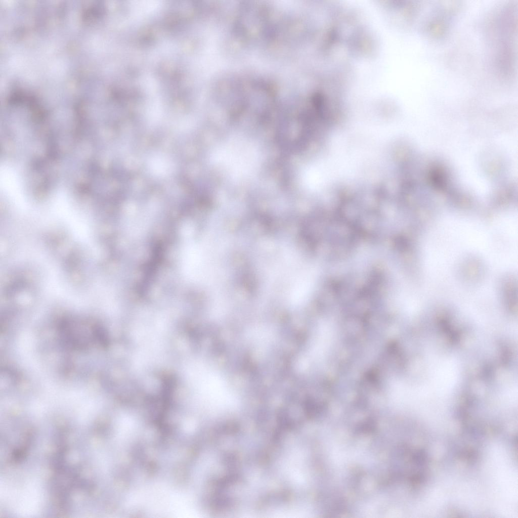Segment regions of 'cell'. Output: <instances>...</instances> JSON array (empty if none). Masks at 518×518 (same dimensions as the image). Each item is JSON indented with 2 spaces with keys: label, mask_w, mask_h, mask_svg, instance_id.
<instances>
[{
  "label": "cell",
  "mask_w": 518,
  "mask_h": 518,
  "mask_svg": "<svg viewBox=\"0 0 518 518\" xmlns=\"http://www.w3.org/2000/svg\"><path fill=\"white\" fill-rule=\"evenodd\" d=\"M222 160L228 171L236 175H244L255 167L257 156L251 144L245 140L237 139L225 145Z\"/></svg>",
  "instance_id": "cell-1"
}]
</instances>
